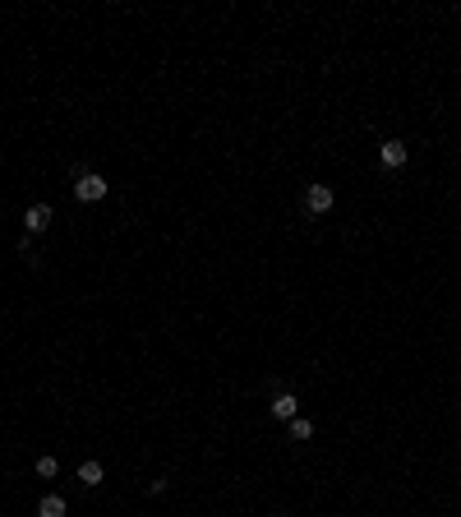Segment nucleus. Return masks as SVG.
Segmentation results:
<instances>
[{
  "mask_svg": "<svg viewBox=\"0 0 461 517\" xmlns=\"http://www.w3.org/2000/svg\"><path fill=\"white\" fill-rule=\"evenodd\" d=\"M56 472H61V462H56V457H37V476H42V480H51Z\"/></svg>",
  "mask_w": 461,
  "mask_h": 517,
  "instance_id": "1a4fd4ad",
  "label": "nucleus"
},
{
  "mask_svg": "<svg viewBox=\"0 0 461 517\" xmlns=\"http://www.w3.org/2000/svg\"><path fill=\"white\" fill-rule=\"evenodd\" d=\"M332 203H337L332 185H305V213L323 217V213H332Z\"/></svg>",
  "mask_w": 461,
  "mask_h": 517,
  "instance_id": "f03ea898",
  "label": "nucleus"
},
{
  "mask_svg": "<svg viewBox=\"0 0 461 517\" xmlns=\"http://www.w3.org/2000/svg\"><path fill=\"white\" fill-rule=\"evenodd\" d=\"M69 513V503L61 499V494H46L42 503H37V517H65Z\"/></svg>",
  "mask_w": 461,
  "mask_h": 517,
  "instance_id": "423d86ee",
  "label": "nucleus"
},
{
  "mask_svg": "<svg viewBox=\"0 0 461 517\" xmlns=\"http://www.w3.org/2000/svg\"><path fill=\"white\" fill-rule=\"evenodd\" d=\"M23 227H28V236L46 231V227H51V208H46V203H32L28 213H23Z\"/></svg>",
  "mask_w": 461,
  "mask_h": 517,
  "instance_id": "39448f33",
  "label": "nucleus"
},
{
  "mask_svg": "<svg viewBox=\"0 0 461 517\" xmlns=\"http://www.w3.org/2000/svg\"><path fill=\"white\" fill-rule=\"evenodd\" d=\"M291 439H295V443H309V439H314V420L295 416V420H291Z\"/></svg>",
  "mask_w": 461,
  "mask_h": 517,
  "instance_id": "0eeeda50",
  "label": "nucleus"
},
{
  "mask_svg": "<svg viewBox=\"0 0 461 517\" xmlns=\"http://www.w3.org/2000/svg\"><path fill=\"white\" fill-rule=\"evenodd\" d=\"M268 411H272L277 420H295V416H300V397H295V393H277Z\"/></svg>",
  "mask_w": 461,
  "mask_h": 517,
  "instance_id": "20e7f679",
  "label": "nucleus"
},
{
  "mask_svg": "<svg viewBox=\"0 0 461 517\" xmlns=\"http://www.w3.org/2000/svg\"><path fill=\"white\" fill-rule=\"evenodd\" d=\"M107 176H97V171H78L74 176V194L83 199V203H97V199H107Z\"/></svg>",
  "mask_w": 461,
  "mask_h": 517,
  "instance_id": "f257e3e1",
  "label": "nucleus"
},
{
  "mask_svg": "<svg viewBox=\"0 0 461 517\" xmlns=\"http://www.w3.org/2000/svg\"><path fill=\"white\" fill-rule=\"evenodd\" d=\"M102 462H83V467H78V480H83V485H102Z\"/></svg>",
  "mask_w": 461,
  "mask_h": 517,
  "instance_id": "6e6552de",
  "label": "nucleus"
},
{
  "mask_svg": "<svg viewBox=\"0 0 461 517\" xmlns=\"http://www.w3.org/2000/svg\"><path fill=\"white\" fill-rule=\"evenodd\" d=\"M406 157H411V152H406V143H401V139H383V143H378V162H383L387 171L406 167Z\"/></svg>",
  "mask_w": 461,
  "mask_h": 517,
  "instance_id": "7ed1b4c3",
  "label": "nucleus"
}]
</instances>
